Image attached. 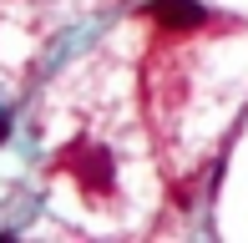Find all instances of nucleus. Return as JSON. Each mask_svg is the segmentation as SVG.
I'll list each match as a JSON object with an SVG mask.
<instances>
[{"instance_id":"3","label":"nucleus","mask_w":248,"mask_h":243,"mask_svg":"<svg viewBox=\"0 0 248 243\" xmlns=\"http://www.w3.org/2000/svg\"><path fill=\"white\" fill-rule=\"evenodd\" d=\"M5 137H10V117L0 112V142H5Z\"/></svg>"},{"instance_id":"1","label":"nucleus","mask_w":248,"mask_h":243,"mask_svg":"<svg viewBox=\"0 0 248 243\" xmlns=\"http://www.w3.org/2000/svg\"><path fill=\"white\" fill-rule=\"evenodd\" d=\"M71 172L81 178L86 193H111V187H117L111 152H107V147H92V142H76V152H71Z\"/></svg>"},{"instance_id":"2","label":"nucleus","mask_w":248,"mask_h":243,"mask_svg":"<svg viewBox=\"0 0 248 243\" xmlns=\"http://www.w3.org/2000/svg\"><path fill=\"white\" fill-rule=\"evenodd\" d=\"M147 20H157L162 30H198V26H208V10L198 0H152Z\"/></svg>"}]
</instances>
